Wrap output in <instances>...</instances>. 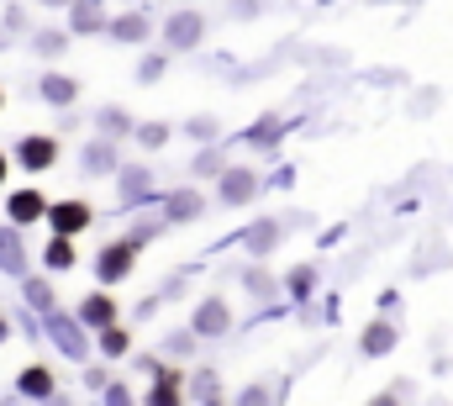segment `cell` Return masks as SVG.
<instances>
[{
  "mask_svg": "<svg viewBox=\"0 0 453 406\" xmlns=\"http://www.w3.org/2000/svg\"><path fill=\"white\" fill-rule=\"evenodd\" d=\"M0 269H11V275H21V269H27L21 243H16V232H5V227H0Z\"/></svg>",
  "mask_w": 453,
  "mask_h": 406,
  "instance_id": "52a82bcc",
  "label": "cell"
},
{
  "mask_svg": "<svg viewBox=\"0 0 453 406\" xmlns=\"http://www.w3.org/2000/svg\"><path fill=\"white\" fill-rule=\"evenodd\" d=\"M101 21H106L101 0H80V5H74V32H96Z\"/></svg>",
  "mask_w": 453,
  "mask_h": 406,
  "instance_id": "30bf717a",
  "label": "cell"
},
{
  "mask_svg": "<svg viewBox=\"0 0 453 406\" xmlns=\"http://www.w3.org/2000/svg\"><path fill=\"white\" fill-rule=\"evenodd\" d=\"M48 264H53V269H69V264H74V248H69V238H64V232L48 243Z\"/></svg>",
  "mask_w": 453,
  "mask_h": 406,
  "instance_id": "2e32d148",
  "label": "cell"
},
{
  "mask_svg": "<svg viewBox=\"0 0 453 406\" xmlns=\"http://www.w3.org/2000/svg\"><path fill=\"white\" fill-rule=\"evenodd\" d=\"M196 211H201V201H196V196H190V191H185V196H174V201H169V216H196Z\"/></svg>",
  "mask_w": 453,
  "mask_h": 406,
  "instance_id": "ffe728a7",
  "label": "cell"
},
{
  "mask_svg": "<svg viewBox=\"0 0 453 406\" xmlns=\"http://www.w3.org/2000/svg\"><path fill=\"white\" fill-rule=\"evenodd\" d=\"M0 180H5V159H0Z\"/></svg>",
  "mask_w": 453,
  "mask_h": 406,
  "instance_id": "d4e9b609",
  "label": "cell"
},
{
  "mask_svg": "<svg viewBox=\"0 0 453 406\" xmlns=\"http://www.w3.org/2000/svg\"><path fill=\"white\" fill-rule=\"evenodd\" d=\"M311 285H317V275H311V269H296V275H290V291H296V296H306Z\"/></svg>",
  "mask_w": 453,
  "mask_h": 406,
  "instance_id": "cb8c5ba5",
  "label": "cell"
},
{
  "mask_svg": "<svg viewBox=\"0 0 453 406\" xmlns=\"http://www.w3.org/2000/svg\"><path fill=\"white\" fill-rule=\"evenodd\" d=\"M27 296H32V306H42V311L53 306V296H48V285H42V280H27Z\"/></svg>",
  "mask_w": 453,
  "mask_h": 406,
  "instance_id": "7402d4cb",
  "label": "cell"
},
{
  "mask_svg": "<svg viewBox=\"0 0 453 406\" xmlns=\"http://www.w3.org/2000/svg\"><path fill=\"white\" fill-rule=\"evenodd\" d=\"M48 5H64V0H48Z\"/></svg>",
  "mask_w": 453,
  "mask_h": 406,
  "instance_id": "4316f807",
  "label": "cell"
},
{
  "mask_svg": "<svg viewBox=\"0 0 453 406\" xmlns=\"http://www.w3.org/2000/svg\"><path fill=\"white\" fill-rule=\"evenodd\" d=\"M116 37H121V43H142V37H148V16H121V21H116Z\"/></svg>",
  "mask_w": 453,
  "mask_h": 406,
  "instance_id": "4fadbf2b",
  "label": "cell"
},
{
  "mask_svg": "<svg viewBox=\"0 0 453 406\" xmlns=\"http://www.w3.org/2000/svg\"><path fill=\"white\" fill-rule=\"evenodd\" d=\"M42 96H48V101H74V85L53 74V80H42Z\"/></svg>",
  "mask_w": 453,
  "mask_h": 406,
  "instance_id": "d6986e66",
  "label": "cell"
},
{
  "mask_svg": "<svg viewBox=\"0 0 453 406\" xmlns=\"http://www.w3.org/2000/svg\"><path fill=\"white\" fill-rule=\"evenodd\" d=\"M101 343H106V354H121V348H127V332H116L111 322H106V332H101Z\"/></svg>",
  "mask_w": 453,
  "mask_h": 406,
  "instance_id": "603a6c76",
  "label": "cell"
},
{
  "mask_svg": "<svg viewBox=\"0 0 453 406\" xmlns=\"http://www.w3.org/2000/svg\"><path fill=\"white\" fill-rule=\"evenodd\" d=\"M169 43H174V48H196V43H201V16H196V11L169 16Z\"/></svg>",
  "mask_w": 453,
  "mask_h": 406,
  "instance_id": "7a4b0ae2",
  "label": "cell"
},
{
  "mask_svg": "<svg viewBox=\"0 0 453 406\" xmlns=\"http://www.w3.org/2000/svg\"><path fill=\"white\" fill-rule=\"evenodd\" d=\"M21 391H27V396H48V391H53V375H48V370H27V375H21Z\"/></svg>",
  "mask_w": 453,
  "mask_h": 406,
  "instance_id": "e0dca14e",
  "label": "cell"
},
{
  "mask_svg": "<svg viewBox=\"0 0 453 406\" xmlns=\"http://www.w3.org/2000/svg\"><path fill=\"white\" fill-rule=\"evenodd\" d=\"M53 159H58V143H53V137H27V143H21V164H27V169H48Z\"/></svg>",
  "mask_w": 453,
  "mask_h": 406,
  "instance_id": "3957f363",
  "label": "cell"
},
{
  "mask_svg": "<svg viewBox=\"0 0 453 406\" xmlns=\"http://www.w3.org/2000/svg\"><path fill=\"white\" fill-rule=\"evenodd\" d=\"M42 327H48V338H53V343H58V348H64L69 359H85V338H80V327H74L69 316L48 311V322H42Z\"/></svg>",
  "mask_w": 453,
  "mask_h": 406,
  "instance_id": "6da1fadb",
  "label": "cell"
},
{
  "mask_svg": "<svg viewBox=\"0 0 453 406\" xmlns=\"http://www.w3.org/2000/svg\"><path fill=\"white\" fill-rule=\"evenodd\" d=\"M226 322H232V316H226L222 301H206L196 311V327H201V332H226Z\"/></svg>",
  "mask_w": 453,
  "mask_h": 406,
  "instance_id": "9c48e42d",
  "label": "cell"
},
{
  "mask_svg": "<svg viewBox=\"0 0 453 406\" xmlns=\"http://www.w3.org/2000/svg\"><path fill=\"white\" fill-rule=\"evenodd\" d=\"M0 338H5V322H0Z\"/></svg>",
  "mask_w": 453,
  "mask_h": 406,
  "instance_id": "484cf974",
  "label": "cell"
},
{
  "mask_svg": "<svg viewBox=\"0 0 453 406\" xmlns=\"http://www.w3.org/2000/svg\"><path fill=\"white\" fill-rule=\"evenodd\" d=\"M48 216H53V227H58V232H80V227L90 222V211H85L80 201H64V206H53Z\"/></svg>",
  "mask_w": 453,
  "mask_h": 406,
  "instance_id": "8992f818",
  "label": "cell"
},
{
  "mask_svg": "<svg viewBox=\"0 0 453 406\" xmlns=\"http://www.w3.org/2000/svg\"><path fill=\"white\" fill-rule=\"evenodd\" d=\"M42 211H48V206H42L37 191H16V201H11V216H16V222H37Z\"/></svg>",
  "mask_w": 453,
  "mask_h": 406,
  "instance_id": "ba28073f",
  "label": "cell"
},
{
  "mask_svg": "<svg viewBox=\"0 0 453 406\" xmlns=\"http://www.w3.org/2000/svg\"><path fill=\"white\" fill-rule=\"evenodd\" d=\"M132 254H137L132 243H116V248H106V254H101V275H106V280H121V275L132 269Z\"/></svg>",
  "mask_w": 453,
  "mask_h": 406,
  "instance_id": "277c9868",
  "label": "cell"
},
{
  "mask_svg": "<svg viewBox=\"0 0 453 406\" xmlns=\"http://www.w3.org/2000/svg\"><path fill=\"white\" fill-rule=\"evenodd\" d=\"M274 238H280V227H274V222H258V227H248V238H242V243H248L253 254H269V248H274Z\"/></svg>",
  "mask_w": 453,
  "mask_h": 406,
  "instance_id": "8fae6325",
  "label": "cell"
},
{
  "mask_svg": "<svg viewBox=\"0 0 453 406\" xmlns=\"http://www.w3.org/2000/svg\"><path fill=\"white\" fill-rule=\"evenodd\" d=\"M253 185H258V180H253L248 169H232V175H222V201H226V206L248 201V196H253Z\"/></svg>",
  "mask_w": 453,
  "mask_h": 406,
  "instance_id": "5b68a950",
  "label": "cell"
},
{
  "mask_svg": "<svg viewBox=\"0 0 453 406\" xmlns=\"http://www.w3.org/2000/svg\"><path fill=\"white\" fill-rule=\"evenodd\" d=\"M390 343H395V327H385V322H374V327L364 332V348H369V354H385Z\"/></svg>",
  "mask_w": 453,
  "mask_h": 406,
  "instance_id": "5bb4252c",
  "label": "cell"
},
{
  "mask_svg": "<svg viewBox=\"0 0 453 406\" xmlns=\"http://www.w3.org/2000/svg\"><path fill=\"white\" fill-rule=\"evenodd\" d=\"M80 316H85L90 327H106V322H111V316H116V306L106 301V296H90V301L80 306Z\"/></svg>",
  "mask_w": 453,
  "mask_h": 406,
  "instance_id": "7c38bea8",
  "label": "cell"
},
{
  "mask_svg": "<svg viewBox=\"0 0 453 406\" xmlns=\"http://www.w3.org/2000/svg\"><path fill=\"white\" fill-rule=\"evenodd\" d=\"M121 196H127V201L148 196V175H142V169H127V175H121Z\"/></svg>",
  "mask_w": 453,
  "mask_h": 406,
  "instance_id": "ac0fdd59",
  "label": "cell"
},
{
  "mask_svg": "<svg viewBox=\"0 0 453 406\" xmlns=\"http://www.w3.org/2000/svg\"><path fill=\"white\" fill-rule=\"evenodd\" d=\"M85 169H90V175H106V169H116V153L106 143H96V148L85 153Z\"/></svg>",
  "mask_w": 453,
  "mask_h": 406,
  "instance_id": "9a60e30c",
  "label": "cell"
},
{
  "mask_svg": "<svg viewBox=\"0 0 453 406\" xmlns=\"http://www.w3.org/2000/svg\"><path fill=\"white\" fill-rule=\"evenodd\" d=\"M174 396H180V375H164L158 391H153V402H174Z\"/></svg>",
  "mask_w": 453,
  "mask_h": 406,
  "instance_id": "44dd1931",
  "label": "cell"
}]
</instances>
